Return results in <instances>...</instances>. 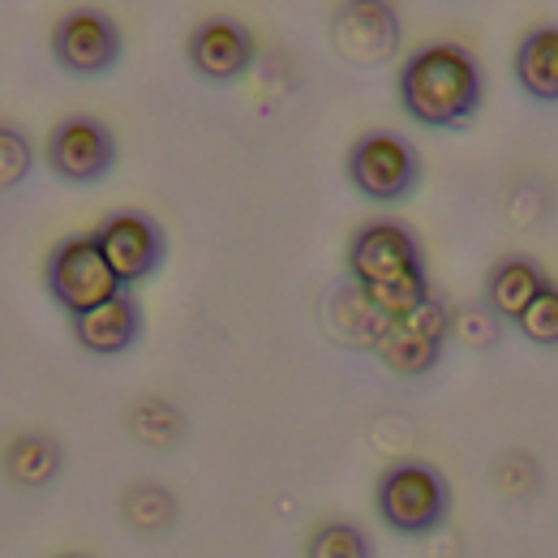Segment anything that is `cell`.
Listing matches in <instances>:
<instances>
[{"label":"cell","instance_id":"6da1fadb","mask_svg":"<svg viewBox=\"0 0 558 558\" xmlns=\"http://www.w3.org/2000/svg\"><path fill=\"white\" fill-rule=\"evenodd\" d=\"M400 108L425 130H464L482 112L486 82L477 61L456 44H425L396 77Z\"/></svg>","mask_w":558,"mask_h":558},{"label":"cell","instance_id":"7a4b0ae2","mask_svg":"<svg viewBox=\"0 0 558 558\" xmlns=\"http://www.w3.org/2000/svg\"><path fill=\"white\" fill-rule=\"evenodd\" d=\"M374 511L400 537H429L451 515V486L425 460H396L374 486Z\"/></svg>","mask_w":558,"mask_h":558},{"label":"cell","instance_id":"3957f363","mask_svg":"<svg viewBox=\"0 0 558 558\" xmlns=\"http://www.w3.org/2000/svg\"><path fill=\"white\" fill-rule=\"evenodd\" d=\"M344 172H349V185L361 198H369L378 207H396V203L417 194L421 155L404 134L374 130V134H361L349 146Z\"/></svg>","mask_w":558,"mask_h":558},{"label":"cell","instance_id":"277c9868","mask_svg":"<svg viewBox=\"0 0 558 558\" xmlns=\"http://www.w3.org/2000/svg\"><path fill=\"white\" fill-rule=\"evenodd\" d=\"M44 283H48L52 301H57L70 318L95 310V305H104V301H112V296L121 292V279L112 276V267H108V258H104L95 232L61 241V245L48 254Z\"/></svg>","mask_w":558,"mask_h":558},{"label":"cell","instance_id":"5b68a950","mask_svg":"<svg viewBox=\"0 0 558 558\" xmlns=\"http://www.w3.org/2000/svg\"><path fill=\"white\" fill-rule=\"evenodd\" d=\"M331 48L340 61L374 70L400 52V13L391 0H344L331 17Z\"/></svg>","mask_w":558,"mask_h":558},{"label":"cell","instance_id":"8992f818","mask_svg":"<svg viewBox=\"0 0 558 558\" xmlns=\"http://www.w3.org/2000/svg\"><path fill=\"white\" fill-rule=\"evenodd\" d=\"M344 267L356 288H369L383 279L421 271L425 258H421V241L413 236V228H404L400 219H369L349 236Z\"/></svg>","mask_w":558,"mask_h":558},{"label":"cell","instance_id":"52a82bcc","mask_svg":"<svg viewBox=\"0 0 558 558\" xmlns=\"http://www.w3.org/2000/svg\"><path fill=\"white\" fill-rule=\"evenodd\" d=\"M44 159L57 181L65 185H95L117 168V138L95 117H65L48 134Z\"/></svg>","mask_w":558,"mask_h":558},{"label":"cell","instance_id":"ba28073f","mask_svg":"<svg viewBox=\"0 0 558 558\" xmlns=\"http://www.w3.org/2000/svg\"><path fill=\"white\" fill-rule=\"evenodd\" d=\"M95 241L112 267V276L121 279V288H138L142 279H150L163 267L168 241L163 228L142 215V210H117L95 228Z\"/></svg>","mask_w":558,"mask_h":558},{"label":"cell","instance_id":"9c48e42d","mask_svg":"<svg viewBox=\"0 0 558 558\" xmlns=\"http://www.w3.org/2000/svg\"><path fill=\"white\" fill-rule=\"evenodd\" d=\"M52 61L73 77H99L121 61V31L104 9H70L52 26Z\"/></svg>","mask_w":558,"mask_h":558},{"label":"cell","instance_id":"30bf717a","mask_svg":"<svg viewBox=\"0 0 558 558\" xmlns=\"http://www.w3.org/2000/svg\"><path fill=\"white\" fill-rule=\"evenodd\" d=\"M254 35L232 22V17H207L194 26L190 44H185V57H190V70L198 73L203 82H241L250 65H254Z\"/></svg>","mask_w":558,"mask_h":558},{"label":"cell","instance_id":"8fae6325","mask_svg":"<svg viewBox=\"0 0 558 558\" xmlns=\"http://www.w3.org/2000/svg\"><path fill=\"white\" fill-rule=\"evenodd\" d=\"M70 327L82 352H90V356H125L130 349H138L142 340V310L134 301V292L121 288L112 301L70 318Z\"/></svg>","mask_w":558,"mask_h":558},{"label":"cell","instance_id":"7c38bea8","mask_svg":"<svg viewBox=\"0 0 558 558\" xmlns=\"http://www.w3.org/2000/svg\"><path fill=\"white\" fill-rule=\"evenodd\" d=\"M515 82L529 99L558 104V26H537L515 48Z\"/></svg>","mask_w":558,"mask_h":558},{"label":"cell","instance_id":"4fadbf2b","mask_svg":"<svg viewBox=\"0 0 558 558\" xmlns=\"http://www.w3.org/2000/svg\"><path fill=\"white\" fill-rule=\"evenodd\" d=\"M546 283L550 279L542 276L537 263H529V258H502V263H494V271L486 279V310L494 318H502V323H515Z\"/></svg>","mask_w":558,"mask_h":558},{"label":"cell","instance_id":"5bb4252c","mask_svg":"<svg viewBox=\"0 0 558 558\" xmlns=\"http://www.w3.org/2000/svg\"><path fill=\"white\" fill-rule=\"evenodd\" d=\"M61 447L48 434H17L4 447V477L22 489H44L57 473H61Z\"/></svg>","mask_w":558,"mask_h":558},{"label":"cell","instance_id":"9a60e30c","mask_svg":"<svg viewBox=\"0 0 558 558\" xmlns=\"http://www.w3.org/2000/svg\"><path fill=\"white\" fill-rule=\"evenodd\" d=\"M442 349H447V344L425 340L417 331H409L404 323H387V331H383L378 344H374V356H378L391 374H400V378H421V374H429V369L442 361Z\"/></svg>","mask_w":558,"mask_h":558},{"label":"cell","instance_id":"2e32d148","mask_svg":"<svg viewBox=\"0 0 558 558\" xmlns=\"http://www.w3.org/2000/svg\"><path fill=\"white\" fill-rule=\"evenodd\" d=\"M121 515L134 533H168L177 524V498L172 489L155 486V482H142L130 486L121 498Z\"/></svg>","mask_w":558,"mask_h":558},{"label":"cell","instance_id":"e0dca14e","mask_svg":"<svg viewBox=\"0 0 558 558\" xmlns=\"http://www.w3.org/2000/svg\"><path fill=\"white\" fill-rule=\"evenodd\" d=\"M361 292H365V301H369L387 323H396V318L413 314L421 301L429 296V279H425V267H421V271H409V276L369 283V288H361Z\"/></svg>","mask_w":558,"mask_h":558},{"label":"cell","instance_id":"ac0fdd59","mask_svg":"<svg viewBox=\"0 0 558 558\" xmlns=\"http://www.w3.org/2000/svg\"><path fill=\"white\" fill-rule=\"evenodd\" d=\"M305 558H374V546H369L361 524H352V520H323L310 533V542H305Z\"/></svg>","mask_w":558,"mask_h":558},{"label":"cell","instance_id":"d6986e66","mask_svg":"<svg viewBox=\"0 0 558 558\" xmlns=\"http://www.w3.org/2000/svg\"><path fill=\"white\" fill-rule=\"evenodd\" d=\"M130 421H134V425H130L134 438L146 442V447H172V442L185 434L181 413H177L172 404H163V400H142V404H134Z\"/></svg>","mask_w":558,"mask_h":558},{"label":"cell","instance_id":"ffe728a7","mask_svg":"<svg viewBox=\"0 0 558 558\" xmlns=\"http://www.w3.org/2000/svg\"><path fill=\"white\" fill-rule=\"evenodd\" d=\"M515 327H520V336H524L529 344H537V349H558V283H546V288L529 301V310L515 318Z\"/></svg>","mask_w":558,"mask_h":558},{"label":"cell","instance_id":"44dd1931","mask_svg":"<svg viewBox=\"0 0 558 558\" xmlns=\"http://www.w3.org/2000/svg\"><path fill=\"white\" fill-rule=\"evenodd\" d=\"M31 168H35V146L26 138V130L0 121V190L26 185Z\"/></svg>","mask_w":558,"mask_h":558},{"label":"cell","instance_id":"7402d4cb","mask_svg":"<svg viewBox=\"0 0 558 558\" xmlns=\"http://www.w3.org/2000/svg\"><path fill=\"white\" fill-rule=\"evenodd\" d=\"M61 558H86V555H61Z\"/></svg>","mask_w":558,"mask_h":558}]
</instances>
